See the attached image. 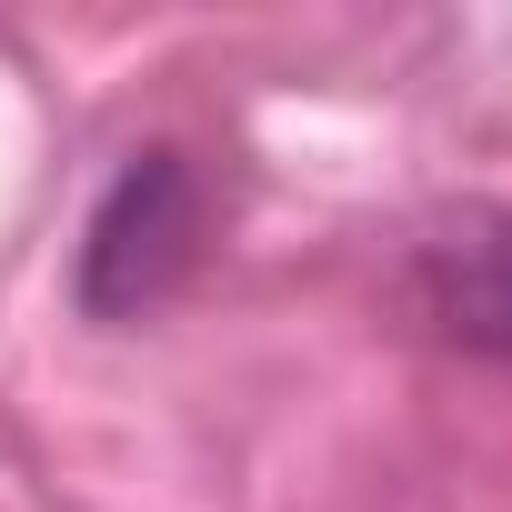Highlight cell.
<instances>
[{"mask_svg":"<svg viewBox=\"0 0 512 512\" xmlns=\"http://www.w3.org/2000/svg\"><path fill=\"white\" fill-rule=\"evenodd\" d=\"M201 241H211V181H201V161L181 141L131 151L101 181V201L81 221V251H71L81 322H141V312H161L191 282Z\"/></svg>","mask_w":512,"mask_h":512,"instance_id":"6da1fadb","label":"cell"},{"mask_svg":"<svg viewBox=\"0 0 512 512\" xmlns=\"http://www.w3.org/2000/svg\"><path fill=\"white\" fill-rule=\"evenodd\" d=\"M392 312L462 362H512V201L432 211L392 262Z\"/></svg>","mask_w":512,"mask_h":512,"instance_id":"7a4b0ae2","label":"cell"}]
</instances>
